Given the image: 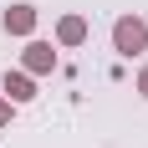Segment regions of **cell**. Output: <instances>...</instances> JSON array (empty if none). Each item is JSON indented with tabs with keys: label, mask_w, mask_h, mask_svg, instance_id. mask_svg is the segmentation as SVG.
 <instances>
[{
	"label": "cell",
	"mask_w": 148,
	"mask_h": 148,
	"mask_svg": "<svg viewBox=\"0 0 148 148\" xmlns=\"http://www.w3.org/2000/svg\"><path fill=\"white\" fill-rule=\"evenodd\" d=\"M5 97H10V102H31V97H36L31 72H5Z\"/></svg>",
	"instance_id": "obj_4"
},
{
	"label": "cell",
	"mask_w": 148,
	"mask_h": 148,
	"mask_svg": "<svg viewBox=\"0 0 148 148\" xmlns=\"http://www.w3.org/2000/svg\"><path fill=\"white\" fill-rule=\"evenodd\" d=\"M21 61H26L31 77H41V72H51V66H56V51H51V41H31L26 51H21Z\"/></svg>",
	"instance_id": "obj_2"
},
{
	"label": "cell",
	"mask_w": 148,
	"mask_h": 148,
	"mask_svg": "<svg viewBox=\"0 0 148 148\" xmlns=\"http://www.w3.org/2000/svg\"><path fill=\"white\" fill-rule=\"evenodd\" d=\"M5 31H10V36H31V31H36V10H31V5H10V10H5Z\"/></svg>",
	"instance_id": "obj_5"
},
{
	"label": "cell",
	"mask_w": 148,
	"mask_h": 148,
	"mask_svg": "<svg viewBox=\"0 0 148 148\" xmlns=\"http://www.w3.org/2000/svg\"><path fill=\"white\" fill-rule=\"evenodd\" d=\"M56 41L61 46H82L87 41V21H82V15H61L56 21Z\"/></svg>",
	"instance_id": "obj_3"
},
{
	"label": "cell",
	"mask_w": 148,
	"mask_h": 148,
	"mask_svg": "<svg viewBox=\"0 0 148 148\" xmlns=\"http://www.w3.org/2000/svg\"><path fill=\"white\" fill-rule=\"evenodd\" d=\"M112 46H118L123 56H138V51L148 46V26L138 21V15H123L118 26H112Z\"/></svg>",
	"instance_id": "obj_1"
},
{
	"label": "cell",
	"mask_w": 148,
	"mask_h": 148,
	"mask_svg": "<svg viewBox=\"0 0 148 148\" xmlns=\"http://www.w3.org/2000/svg\"><path fill=\"white\" fill-rule=\"evenodd\" d=\"M138 92H143V97H148V66H143V72H138Z\"/></svg>",
	"instance_id": "obj_7"
},
{
	"label": "cell",
	"mask_w": 148,
	"mask_h": 148,
	"mask_svg": "<svg viewBox=\"0 0 148 148\" xmlns=\"http://www.w3.org/2000/svg\"><path fill=\"white\" fill-rule=\"evenodd\" d=\"M5 123H10V97L0 102V128H5Z\"/></svg>",
	"instance_id": "obj_6"
}]
</instances>
